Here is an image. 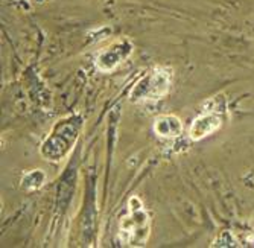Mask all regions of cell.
<instances>
[{
  "mask_svg": "<svg viewBox=\"0 0 254 248\" xmlns=\"http://www.w3.org/2000/svg\"><path fill=\"white\" fill-rule=\"evenodd\" d=\"M84 119L81 115H72L57 122L54 129L40 148V154L46 162H61L70 152L79 137Z\"/></svg>",
  "mask_w": 254,
  "mask_h": 248,
  "instance_id": "cell-1",
  "label": "cell"
},
{
  "mask_svg": "<svg viewBox=\"0 0 254 248\" xmlns=\"http://www.w3.org/2000/svg\"><path fill=\"white\" fill-rule=\"evenodd\" d=\"M129 212L121 221L119 239L122 245L143 247L151 235V218L145 210L138 196H131L128 201Z\"/></svg>",
  "mask_w": 254,
  "mask_h": 248,
  "instance_id": "cell-2",
  "label": "cell"
},
{
  "mask_svg": "<svg viewBox=\"0 0 254 248\" xmlns=\"http://www.w3.org/2000/svg\"><path fill=\"white\" fill-rule=\"evenodd\" d=\"M174 73L169 67H154V69L138 79L131 88L129 101L134 104L163 99L171 90Z\"/></svg>",
  "mask_w": 254,
  "mask_h": 248,
  "instance_id": "cell-3",
  "label": "cell"
},
{
  "mask_svg": "<svg viewBox=\"0 0 254 248\" xmlns=\"http://www.w3.org/2000/svg\"><path fill=\"white\" fill-rule=\"evenodd\" d=\"M134 46L131 40L128 38H119L114 41L111 46L105 48L104 51H101L96 57V67L104 72L108 73L111 70L116 69L118 65H121L125 60L129 58V55L132 54Z\"/></svg>",
  "mask_w": 254,
  "mask_h": 248,
  "instance_id": "cell-4",
  "label": "cell"
},
{
  "mask_svg": "<svg viewBox=\"0 0 254 248\" xmlns=\"http://www.w3.org/2000/svg\"><path fill=\"white\" fill-rule=\"evenodd\" d=\"M218 111L219 110H210L209 113H204V115L193 119V122L190 124V128H189V137L192 140L198 142L221 128L222 118Z\"/></svg>",
  "mask_w": 254,
  "mask_h": 248,
  "instance_id": "cell-5",
  "label": "cell"
},
{
  "mask_svg": "<svg viewBox=\"0 0 254 248\" xmlns=\"http://www.w3.org/2000/svg\"><path fill=\"white\" fill-rule=\"evenodd\" d=\"M154 131L163 139H177L183 134V122L174 115L158 116L154 121Z\"/></svg>",
  "mask_w": 254,
  "mask_h": 248,
  "instance_id": "cell-6",
  "label": "cell"
},
{
  "mask_svg": "<svg viewBox=\"0 0 254 248\" xmlns=\"http://www.w3.org/2000/svg\"><path fill=\"white\" fill-rule=\"evenodd\" d=\"M46 182V174L41 169H34L29 171L28 174L23 175L21 178V187L31 192V190H38Z\"/></svg>",
  "mask_w": 254,
  "mask_h": 248,
  "instance_id": "cell-7",
  "label": "cell"
}]
</instances>
